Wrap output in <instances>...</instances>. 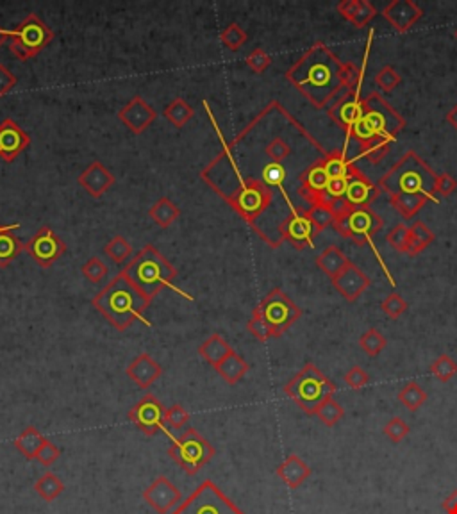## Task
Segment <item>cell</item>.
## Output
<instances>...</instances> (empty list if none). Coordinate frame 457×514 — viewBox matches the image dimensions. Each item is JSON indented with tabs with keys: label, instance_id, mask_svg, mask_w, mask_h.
Here are the masks:
<instances>
[{
	"label": "cell",
	"instance_id": "6da1fadb",
	"mask_svg": "<svg viewBox=\"0 0 457 514\" xmlns=\"http://www.w3.org/2000/svg\"><path fill=\"white\" fill-rule=\"evenodd\" d=\"M286 77L312 106L322 109L329 100L343 95L345 63L325 43H317L291 66Z\"/></svg>",
	"mask_w": 457,
	"mask_h": 514
},
{
	"label": "cell",
	"instance_id": "7a4b0ae2",
	"mask_svg": "<svg viewBox=\"0 0 457 514\" xmlns=\"http://www.w3.org/2000/svg\"><path fill=\"white\" fill-rule=\"evenodd\" d=\"M434 179L436 171L415 150H409L393 164L386 176L381 177L379 188L388 195H423L431 202L438 204L439 200L434 195Z\"/></svg>",
	"mask_w": 457,
	"mask_h": 514
},
{
	"label": "cell",
	"instance_id": "3957f363",
	"mask_svg": "<svg viewBox=\"0 0 457 514\" xmlns=\"http://www.w3.org/2000/svg\"><path fill=\"white\" fill-rule=\"evenodd\" d=\"M362 116L351 130L348 137H354L359 145L374 137L393 141L396 134L406 127V120L382 99L381 93H370L361 99Z\"/></svg>",
	"mask_w": 457,
	"mask_h": 514
},
{
	"label": "cell",
	"instance_id": "277c9868",
	"mask_svg": "<svg viewBox=\"0 0 457 514\" xmlns=\"http://www.w3.org/2000/svg\"><path fill=\"white\" fill-rule=\"evenodd\" d=\"M147 302L149 298L127 277H118L95 298L99 311L118 331H126L136 318H141Z\"/></svg>",
	"mask_w": 457,
	"mask_h": 514
},
{
	"label": "cell",
	"instance_id": "5b68a950",
	"mask_svg": "<svg viewBox=\"0 0 457 514\" xmlns=\"http://www.w3.org/2000/svg\"><path fill=\"white\" fill-rule=\"evenodd\" d=\"M284 393L305 415H317L318 408L325 400L332 398L336 384L318 366L307 362L304 368L284 386Z\"/></svg>",
	"mask_w": 457,
	"mask_h": 514
},
{
	"label": "cell",
	"instance_id": "8992f818",
	"mask_svg": "<svg viewBox=\"0 0 457 514\" xmlns=\"http://www.w3.org/2000/svg\"><path fill=\"white\" fill-rule=\"evenodd\" d=\"M332 227L339 236L354 241L355 245H365L381 233L384 221L372 207H347L339 204Z\"/></svg>",
	"mask_w": 457,
	"mask_h": 514
},
{
	"label": "cell",
	"instance_id": "52a82bcc",
	"mask_svg": "<svg viewBox=\"0 0 457 514\" xmlns=\"http://www.w3.org/2000/svg\"><path fill=\"white\" fill-rule=\"evenodd\" d=\"M126 277L147 298H150L161 286L170 282V279L173 277V270L168 267L166 261L159 254H156L154 248H145L127 268Z\"/></svg>",
	"mask_w": 457,
	"mask_h": 514
},
{
	"label": "cell",
	"instance_id": "ba28073f",
	"mask_svg": "<svg viewBox=\"0 0 457 514\" xmlns=\"http://www.w3.org/2000/svg\"><path fill=\"white\" fill-rule=\"evenodd\" d=\"M171 514H245L213 480H204Z\"/></svg>",
	"mask_w": 457,
	"mask_h": 514
},
{
	"label": "cell",
	"instance_id": "9c48e42d",
	"mask_svg": "<svg viewBox=\"0 0 457 514\" xmlns=\"http://www.w3.org/2000/svg\"><path fill=\"white\" fill-rule=\"evenodd\" d=\"M168 455L186 473L195 475L214 457V446L195 429H186L168 448Z\"/></svg>",
	"mask_w": 457,
	"mask_h": 514
},
{
	"label": "cell",
	"instance_id": "30bf717a",
	"mask_svg": "<svg viewBox=\"0 0 457 514\" xmlns=\"http://www.w3.org/2000/svg\"><path fill=\"white\" fill-rule=\"evenodd\" d=\"M255 312L264 320V324L270 327L272 336L279 338L284 334L298 318L302 317V309L291 300L282 290H274L261 300Z\"/></svg>",
	"mask_w": 457,
	"mask_h": 514
},
{
	"label": "cell",
	"instance_id": "8fae6325",
	"mask_svg": "<svg viewBox=\"0 0 457 514\" xmlns=\"http://www.w3.org/2000/svg\"><path fill=\"white\" fill-rule=\"evenodd\" d=\"M129 420L141 432H145L147 436H154L163 429L164 422H166V409L156 396L145 395L129 411Z\"/></svg>",
	"mask_w": 457,
	"mask_h": 514
},
{
	"label": "cell",
	"instance_id": "7c38bea8",
	"mask_svg": "<svg viewBox=\"0 0 457 514\" xmlns=\"http://www.w3.org/2000/svg\"><path fill=\"white\" fill-rule=\"evenodd\" d=\"M143 500L156 510L157 514H168L183 502V495L168 477L159 475L143 491Z\"/></svg>",
	"mask_w": 457,
	"mask_h": 514
},
{
	"label": "cell",
	"instance_id": "4fadbf2b",
	"mask_svg": "<svg viewBox=\"0 0 457 514\" xmlns=\"http://www.w3.org/2000/svg\"><path fill=\"white\" fill-rule=\"evenodd\" d=\"M331 282L336 288V291H338L345 300L351 302V304L352 302L359 300L361 295L365 293V291L370 288V284H372L368 275H366L358 264L352 263V261L347 264V267L343 268L336 277H332Z\"/></svg>",
	"mask_w": 457,
	"mask_h": 514
},
{
	"label": "cell",
	"instance_id": "5bb4252c",
	"mask_svg": "<svg viewBox=\"0 0 457 514\" xmlns=\"http://www.w3.org/2000/svg\"><path fill=\"white\" fill-rule=\"evenodd\" d=\"M16 36H18V39H16L15 45H13V50H15L22 59H27L31 54H35L36 50L42 49V47L47 43V39L50 38L47 27L43 25L36 16L27 18L25 22L18 27Z\"/></svg>",
	"mask_w": 457,
	"mask_h": 514
},
{
	"label": "cell",
	"instance_id": "9a60e30c",
	"mask_svg": "<svg viewBox=\"0 0 457 514\" xmlns=\"http://www.w3.org/2000/svg\"><path fill=\"white\" fill-rule=\"evenodd\" d=\"M422 16V8L413 0H393L382 9V18L400 35L408 32Z\"/></svg>",
	"mask_w": 457,
	"mask_h": 514
},
{
	"label": "cell",
	"instance_id": "2e32d148",
	"mask_svg": "<svg viewBox=\"0 0 457 514\" xmlns=\"http://www.w3.org/2000/svg\"><path fill=\"white\" fill-rule=\"evenodd\" d=\"M300 193L302 197L307 198L311 206L315 204H329V206H336L331 204L325 197V190L329 184V176L324 168V157L320 161L312 164L309 170H305L300 177Z\"/></svg>",
	"mask_w": 457,
	"mask_h": 514
},
{
	"label": "cell",
	"instance_id": "e0dca14e",
	"mask_svg": "<svg viewBox=\"0 0 457 514\" xmlns=\"http://www.w3.org/2000/svg\"><path fill=\"white\" fill-rule=\"evenodd\" d=\"M272 193L268 191L267 186L260 183H250L248 186H243L240 190V193L236 195V204L238 211H240L243 216L252 218L255 214H260L264 207L270 202Z\"/></svg>",
	"mask_w": 457,
	"mask_h": 514
},
{
	"label": "cell",
	"instance_id": "ac0fdd59",
	"mask_svg": "<svg viewBox=\"0 0 457 514\" xmlns=\"http://www.w3.org/2000/svg\"><path fill=\"white\" fill-rule=\"evenodd\" d=\"M381 195V188L375 186L365 173L351 179L347 188V193L343 197L341 206L347 207H370V204L375 202Z\"/></svg>",
	"mask_w": 457,
	"mask_h": 514
},
{
	"label": "cell",
	"instance_id": "d6986e66",
	"mask_svg": "<svg viewBox=\"0 0 457 514\" xmlns=\"http://www.w3.org/2000/svg\"><path fill=\"white\" fill-rule=\"evenodd\" d=\"M282 234L290 243H293L297 248H304L307 245H311L312 238L317 236L318 231L317 227L312 225V221L309 220V216L305 213H297L295 211L288 220L282 224Z\"/></svg>",
	"mask_w": 457,
	"mask_h": 514
},
{
	"label": "cell",
	"instance_id": "ffe728a7",
	"mask_svg": "<svg viewBox=\"0 0 457 514\" xmlns=\"http://www.w3.org/2000/svg\"><path fill=\"white\" fill-rule=\"evenodd\" d=\"M329 116H331L339 127H343V129L348 133V130H351L362 116V106H361V99H359V92H355L354 95L339 97V99L334 102V106L329 109Z\"/></svg>",
	"mask_w": 457,
	"mask_h": 514
},
{
	"label": "cell",
	"instance_id": "44dd1931",
	"mask_svg": "<svg viewBox=\"0 0 457 514\" xmlns=\"http://www.w3.org/2000/svg\"><path fill=\"white\" fill-rule=\"evenodd\" d=\"M29 250H31L32 257L38 261L43 267H49L54 261L63 254V243L56 238V234L50 228H43L36 234L35 240L29 243Z\"/></svg>",
	"mask_w": 457,
	"mask_h": 514
},
{
	"label": "cell",
	"instance_id": "7402d4cb",
	"mask_svg": "<svg viewBox=\"0 0 457 514\" xmlns=\"http://www.w3.org/2000/svg\"><path fill=\"white\" fill-rule=\"evenodd\" d=\"M275 473H277L279 479H281L288 488L297 489L300 488L302 484H304L309 477H311L312 472L304 459H300L297 453H291V455L286 457L284 461L277 466Z\"/></svg>",
	"mask_w": 457,
	"mask_h": 514
},
{
	"label": "cell",
	"instance_id": "603a6c76",
	"mask_svg": "<svg viewBox=\"0 0 457 514\" xmlns=\"http://www.w3.org/2000/svg\"><path fill=\"white\" fill-rule=\"evenodd\" d=\"M336 9H338V13L343 18L348 20L358 29L368 25L377 15L375 6L368 2V0H343V2L336 6Z\"/></svg>",
	"mask_w": 457,
	"mask_h": 514
},
{
	"label": "cell",
	"instance_id": "cb8c5ba5",
	"mask_svg": "<svg viewBox=\"0 0 457 514\" xmlns=\"http://www.w3.org/2000/svg\"><path fill=\"white\" fill-rule=\"evenodd\" d=\"M127 375L136 382L140 388H149L161 375V366L150 355L141 354L127 366Z\"/></svg>",
	"mask_w": 457,
	"mask_h": 514
},
{
	"label": "cell",
	"instance_id": "d4e9b609",
	"mask_svg": "<svg viewBox=\"0 0 457 514\" xmlns=\"http://www.w3.org/2000/svg\"><path fill=\"white\" fill-rule=\"evenodd\" d=\"M27 145V136L13 122H6L0 127V156L13 159Z\"/></svg>",
	"mask_w": 457,
	"mask_h": 514
},
{
	"label": "cell",
	"instance_id": "484cf974",
	"mask_svg": "<svg viewBox=\"0 0 457 514\" xmlns=\"http://www.w3.org/2000/svg\"><path fill=\"white\" fill-rule=\"evenodd\" d=\"M324 168L327 171L329 179H338V177H345V179H354V177L361 176L362 171L355 166L354 163L345 157L341 150H334V152L327 154L324 157Z\"/></svg>",
	"mask_w": 457,
	"mask_h": 514
},
{
	"label": "cell",
	"instance_id": "4316f807",
	"mask_svg": "<svg viewBox=\"0 0 457 514\" xmlns=\"http://www.w3.org/2000/svg\"><path fill=\"white\" fill-rule=\"evenodd\" d=\"M233 352L234 350L231 348V345L218 334H213L211 338H207L200 345V348H198V354L202 355L204 361H207L214 368H218Z\"/></svg>",
	"mask_w": 457,
	"mask_h": 514
},
{
	"label": "cell",
	"instance_id": "83f0119b",
	"mask_svg": "<svg viewBox=\"0 0 457 514\" xmlns=\"http://www.w3.org/2000/svg\"><path fill=\"white\" fill-rule=\"evenodd\" d=\"M429 202V198L423 195H411V193H396L389 195V204L395 207L396 213L404 218L406 221L413 220L416 214L422 211V207Z\"/></svg>",
	"mask_w": 457,
	"mask_h": 514
},
{
	"label": "cell",
	"instance_id": "f1b7e54d",
	"mask_svg": "<svg viewBox=\"0 0 457 514\" xmlns=\"http://www.w3.org/2000/svg\"><path fill=\"white\" fill-rule=\"evenodd\" d=\"M348 263H351V259H348L347 255L343 254L341 248L336 247V245L327 247L317 257V267L320 268V270L324 271L329 279L336 277V275H338L343 268L347 267Z\"/></svg>",
	"mask_w": 457,
	"mask_h": 514
},
{
	"label": "cell",
	"instance_id": "f546056e",
	"mask_svg": "<svg viewBox=\"0 0 457 514\" xmlns=\"http://www.w3.org/2000/svg\"><path fill=\"white\" fill-rule=\"evenodd\" d=\"M436 241L434 233L431 228L427 227L423 221H415V224L409 227V243L406 254L408 255H418L425 250L429 245H432Z\"/></svg>",
	"mask_w": 457,
	"mask_h": 514
},
{
	"label": "cell",
	"instance_id": "4dcf8cb0",
	"mask_svg": "<svg viewBox=\"0 0 457 514\" xmlns=\"http://www.w3.org/2000/svg\"><path fill=\"white\" fill-rule=\"evenodd\" d=\"M79 180L84 184V188L93 195H100L104 190H107V188L113 184V177H111V173L106 170V168L100 166L99 163L90 166L88 170H86V173H84Z\"/></svg>",
	"mask_w": 457,
	"mask_h": 514
},
{
	"label": "cell",
	"instance_id": "1f68e13d",
	"mask_svg": "<svg viewBox=\"0 0 457 514\" xmlns=\"http://www.w3.org/2000/svg\"><path fill=\"white\" fill-rule=\"evenodd\" d=\"M47 439L43 438L42 432L35 427H27L25 431L15 439V448L22 453L23 457L27 459H36V453L39 452L42 445L45 443Z\"/></svg>",
	"mask_w": 457,
	"mask_h": 514
},
{
	"label": "cell",
	"instance_id": "d6a6232c",
	"mask_svg": "<svg viewBox=\"0 0 457 514\" xmlns=\"http://www.w3.org/2000/svg\"><path fill=\"white\" fill-rule=\"evenodd\" d=\"M217 372L228 382V384H236V382H240L241 379L245 377V374L248 372V365L241 355L233 352V354L228 355V357L218 366Z\"/></svg>",
	"mask_w": 457,
	"mask_h": 514
},
{
	"label": "cell",
	"instance_id": "836d02e7",
	"mask_svg": "<svg viewBox=\"0 0 457 514\" xmlns=\"http://www.w3.org/2000/svg\"><path fill=\"white\" fill-rule=\"evenodd\" d=\"M63 489H65V484H63V480L52 472H47L45 475H42L35 482V491L38 493L45 502H52V500H56L57 496L61 495Z\"/></svg>",
	"mask_w": 457,
	"mask_h": 514
},
{
	"label": "cell",
	"instance_id": "e575fe53",
	"mask_svg": "<svg viewBox=\"0 0 457 514\" xmlns=\"http://www.w3.org/2000/svg\"><path fill=\"white\" fill-rule=\"evenodd\" d=\"M398 400L400 404L404 405L408 411H418L423 404H425L427 400V393L418 382H408L404 388L398 391Z\"/></svg>",
	"mask_w": 457,
	"mask_h": 514
},
{
	"label": "cell",
	"instance_id": "d590c367",
	"mask_svg": "<svg viewBox=\"0 0 457 514\" xmlns=\"http://www.w3.org/2000/svg\"><path fill=\"white\" fill-rule=\"evenodd\" d=\"M336 207L338 206H329V204H315L311 206V209L305 211V214L309 216V220L312 221V225L317 227L318 234L322 231H325L327 227H332L336 221Z\"/></svg>",
	"mask_w": 457,
	"mask_h": 514
},
{
	"label": "cell",
	"instance_id": "8d00e7d4",
	"mask_svg": "<svg viewBox=\"0 0 457 514\" xmlns=\"http://www.w3.org/2000/svg\"><path fill=\"white\" fill-rule=\"evenodd\" d=\"M389 145H391V141L384 140V137H374V140L362 143L361 154L368 163L379 164L389 154Z\"/></svg>",
	"mask_w": 457,
	"mask_h": 514
},
{
	"label": "cell",
	"instance_id": "74e56055",
	"mask_svg": "<svg viewBox=\"0 0 457 514\" xmlns=\"http://www.w3.org/2000/svg\"><path fill=\"white\" fill-rule=\"evenodd\" d=\"M388 345V339L381 334V331L377 329H368L365 334L359 338V347L362 348L365 354H368L370 357H377L382 350Z\"/></svg>",
	"mask_w": 457,
	"mask_h": 514
},
{
	"label": "cell",
	"instance_id": "f35d334b",
	"mask_svg": "<svg viewBox=\"0 0 457 514\" xmlns=\"http://www.w3.org/2000/svg\"><path fill=\"white\" fill-rule=\"evenodd\" d=\"M431 374L438 379L439 382H450L453 375L457 374V362L450 357L449 354H441L434 362L431 365Z\"/></svg>",
	"mask_w": 457,
	"mask_h": 514
},
{
	"label": "cell",
	"instance_id": "ab89813d",
	"mask_svg": "<svg viewBox=\"0 0 457 514\" xmlns=\"http://www.w3.org/2000/svg\"><path fill=\"white\" fill-rule=\"evenodd\" d=\"M317 416L320 418V422L327 427H334L339 420L345 416V409L341 408L339 402H336L334 398H329L325 400L324 404L318 408Z\"/></svg>",
	"mask_w": 457,
	"mask_h": 514
},
{
	"label": "cell",
	"instance_id": "60d3db41",
	"mask_svg": "<svg viewBox=\"0 0 457 514\" xmlns=\"http://www.w3.org/2000/svg\"><path fill=\"white\" fill-rule=\"evenodd\" d=\"M381 309L389 320H398L402 314H406L409 309L408 300L404 297H400L398 293H389L384 300L381 302Z\"/></svg>",
	"mask_w": 457,
	"mask_h": 514
},
{
	"label": "cell",
	"instance_id": "b9f144b4",
	"mask_svg": "<svg viewBox=\"0 0 457 514\" xmlns=\"http://www.w3.org/2000/svg\"><path fill=\"white\" fill-rule=\"evenodd\" d=\"M374 80L381 92L391 93V92H395L396 86H400V82H402V77H400V73L396 72L393 66H384V68H381L377 73H375Z\"/></svg>",
	"mask_w": 457,
	"mask_h": 514
},
{
	"label": "cell",
	"instance_id": "7bdbcfd3",
	"mask_svg": "<svg viewBox=\"0 0 457 514\" xmlns=\"http://www.w3.org/2000/svg\"><path fill=\"white\" fill-rule=\"evenodd\" d=\"M386 241L389 243V247L395 248L396 252H402L406 254L409 243V227L406 224H396L395 227L391 228L386 236Z\"/></svg>",
	"mask_w": 457,
	"mask_h": 514
},
{
	"label": "cell",
	"instance_id": "ee69618b",
	"mask_svg": "<svg viewBox=\"0 0 457 514\" xmlns=\"http://www.w3.org/2000/svg\"><path fill=\"white\" fill-rule=\"evenodd\" d=\"M409 431H411V429H409L408 422L402 418H398V416H395V418L389 420V422L384 425V429H382L384 436H388L393 443H400L402 439L408 438Z\"/></svg>",
	"mask_w": 457,
	"mask_h": 514
},
{
	"label": "cell",
	"instance_id": "f6af8a7d",
	"mask_svg": "<svg viewBox=\"0 0 457 514\" xmlns=\"http://www.w3.org/2000/svg\"><path fill=\"white\" fill-rule=\"evenodd\" d=\"M20 245L13 234L2 233L0 234V264H8L9 261L18 254Z\"/></svg>",
	"mask_w": 457,
	"mask_h": 514
},
{
	"label": "cell",
	"instance_id": "bcb514c9",
	"mask_svg": "<svg viewBox=\"0 0 457 514\" xmlns=\"http://www.w3.org/2000/svg\"><path fill=\"white\" fill-rule=\"evenodd\" d=\"M286 176V168L281 163H270L263 168V180L268 186H281Z\"/></svg>",
	"mask_w": 457,
	"mask_h": 514
},
{
	"label": "cell",
	"instance_id": "7dc6e473",
	"mask_svg": "<svg viewBox=\"0 0 457 514\" xmlns=\"http://www.w3.org/2000/svg\"><path fill=\"white\" fill-rule=\"evenodd\" d=\"M150 214H152V216L156 218V220L159 221L161 225H164V227H166V225H170V221L173 220V218H176L179 213H177L176 207H173L170 202H168L166 198H163L159 204H156V206H154V209L150 211Z\"/></svg>",
	"mask_w": 457,
	"mask_h": 514
},
{
	"label": "cell",
	"instance_id": "c3c4849f",
	"mask_svg": "<svg viewBox=\"0 0 457 514\" xmlns=\"http://www.w3.org/2000/svg\"><path fill=\"white\" fill-rule=\"evenodd\" d=\"M457 190V180L450 173H436L434 195L436 197H450Z\"/></svg>",
	"mask_w": 457,
	"mask_h": 514
},
{
	"label": "cell",
	"instance_id": "681fc988",
	"mask_svg": "<svg viewBox=\"0 0 457 514\" xmlns=\"http://www.w3.org/2000/svg\"><path fill=\"white\" fill-rule=\"evenodd\" d=\"M343 381H345V384L351 389H361L370 382V375L366 374L361 366H352L347 374H345Z\"/></svg>",
	"mask_w": 457,
	"mask_h": 514
},
{
	"label": "cell",
	"instance_id": "f907efd6",
	"mask_svg": "<svg viewBox=\"0 0 457 514\" xmlns=\"http://www.w3.org/2000/svg\"><path fill=\"white\" fill-rule=\"evenodd\" d=\"M166 116L176 123V126H183L188 118L191 116V109L183 102V100H176V102L168 106Z\"/></svg>",
	"mask_w": 457,
	"mask_h": 514
},
{
	"label": "cell",
	"instance_id": "816d5d0a",
	"mask_svg": "<svg viewBox=\"0 0 457 514\" xmlns=\"http://www.w3.org/2000/svg\"><path fill=\"white\" fill-rule=\"evenodd\" d=\"M59 455H61L59 448L47 439L42 445V448H39V452L36 453V461L43 466H52L59 459Z\"/></svg>",
	"mask_w": 457,
	"mask_h": 514
},
{
	"label": "cell",
	"instance_id": "f5cc1de1",
	"mask_svg": "<svg viewBox=\"0 0 457 514\" xmlns=\"http://www.w3.org/2000/svg\"><path fill=\"white\" fill-rule=\"evenodd\" d=\"M267 154L268 157H272V163H281L290 156L291 149L284 140H274L272 143H268Z\"/></svg>",
	"mask_w": 457,
	"mask_h": 514
},
{
	"label": "cell",
	"instance_id": "db71d44e",
	"mask_svg": "<svg viewBox=\"0 0 457 514\" xmlns=\"http://www.w3.org/2000/svg\"><path fill=\"white\" fill-rule=\"evenodd\" d=\"M248 331H250L255 338L260 339V341H267V339L274 338V336H272L270 327L264 324L263 318H261L255 311H254V317H252L250 322H248Z\"/></svg>",
	"mask_w": 457,
	"mask_h": 514
},
{
	"label": "cell",
	"instance_id": "11a10c76",
	"mask_svg": "<svg viewBox=\"0 0 457 514\" xmlns=\"http://www.w3.org/2000/svg\"><path fill=\"white\" fill-rule=\"evenodd\" d=\"M166 422L173 429H183L190 422V415H188V411L183 405H171L170 409H166Z\"/></svg>",
	"mask_w": 457,
	"mask_h": 514
},
{
	"label": "cell",
	"instance_id": "9f6ffc18",
	"mask_svg": "<svg viewBox=\"0 0 457 514\" xmlns=\"http://www.w3.org/2000/svg\"><path fill=\"white\" fill-rule=\"evenodd\" d=\"M106 252L111 255V257H113V261H116V263H122V261L127 259V255L130 254V247L127 245L126 240H122V238H116V240H114L109 247H106Z\"/></svg>",
	"mask_w": 457,
	"mask_h": 514
},
{
	"label": "cell",
	"instance_id": "6f0895ef",
	"mask_svg": "<svg viewBox=\"0 0 457 514\" xmlns=\"http://www.w3.org/2000/svg\"><path fill=\"white\" fill-rule=\"evenodd\" d=\"M270 63H272L270 56H268V54L261 49L254 50V52H252L247 59V65L257 73H261L263 70H267L268 66H270Z\"/></svg>",
	"mask_w": 457,
	"mask_h": 514
},
{
	"label": "cell",
	"instance_id": "680465c9",
	"mask_svg": "<svg viewBox=\"0 0 457 514\" xmlns=\"http://www.w3.org/2000/svg\"><path fill=\"white\" fill-rule=\"evenodd\" d=\"M221 38H224V42L227 43L228 49L236 50V49H240L241 45H243L245 39H247V36H245V32L241 31L238 25H231V27H228V31L225 32Z\"/></svg>",
	"mask_w": 457,
	"mask_h": 514
},
{
	"label": "cell",
	"instance_id": "91938a15",
	"mask_svg": "<svg viewBox=\"0 0 457 514\" xmlns=\"http://www.w3.org/2000/svg\"><path fill=\"white\" fill-rule=\"evenodd\" d=\"M83 271H84V275L90 279V281L97 282L104 277V274H106V267H104L99 259H92L88 264H86V267L83 268Z\"/></svg>",
	"mask_w": 457,
	"mask_h": 514
},
{
	"label": "cell",
	"instance_id": "94428289",
	"mask_svg": "<svg viewBox=\"0 0 457 514\" xmlns=\"http://www.w3.org/2000/svg\"><path fill=\"white\" fill-rule=\"evenodd\" d=\"M13 84H15V77L9 73V70H6L4 66L0 65V95L8 92Z\"/></svg>",
	"mask_w": 457,
	"mask_h": 514
},
{
	"label": "cell",
	"instance_id": "6125c7cd",
	"mask_svg": "<svg viewBox=\"0 0 457 514\" xmlns=\"http://www.w3.org/2000/svg\"><path fill=\"white\" fill-rule=\"evenodd\" d=\"M443 509L446 514H457V489H453L445 500H443Z\"/></svg>",
	"mask_w": 457,
	"mask_h": 514
},
{
	"label": "cell",
	"instance_id": "be15d7a7",
	"mask_svg": "<svg viewBox=\"0 0 457 514\" xmlns=\"http://www.w3.org/2000/svg\"><path fill=\"white\" fill-rule=\"evenodd\" d=\"M446 122H449L450 126L457 130V104L449 111V113H446Z\"/></svg>",
	"mask_w": 457,
	"mask_h": 514
},
{
	"label": "cell",
	"instance_id": "e7e4bbea",
	"mask_svg": "<svg viewBox=\"0 0 457 514\" xmlns=\"http://www.w3.org/2000/svg\"><path fill=\"white\" fill-rule=\"evenodd\" d=\"M9 228H11V227H0V234L6 233V231H9Z\"/></svg>",
	"mask_w": 457,
	"mask_h": 514
},
{
	"label": "cell",
	"instance_id": "03108f58",
	"mask_svg": "<svg viewBox=\"0 0 457 514\" xmlns=\"http://www.w3.org/2000/svg\"><path fill=\"white\" fill-rule=\"evenodd\" d=\"M4 36H6V32L0 31V45H2V39H4Z\"/></svg>",
	"mask_w": 457,
	"mask_h": 514
},
{
	"label": "cell",
	"instance_id": "003e7915",
	"mask_svg": "<svg viewBox=\"0 0 457 514\" xmlns=\"http://www.w3.org/2000/svg\"><path fill=\"white\" fill-rule=\"evenodd\" d=\"M453 36H456V39H457V29H456V32H453Z\"/></svg>",
	"mask_w": 457,
	"mask_h": 514
}]
</instances>
